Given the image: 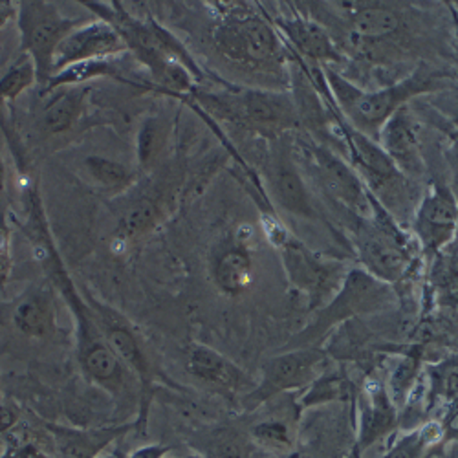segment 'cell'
<instances>
[{"instance_id": "1", "label": "cell", "mask_w": 458, "mask_h": 458, "mask_svg": "<svg viewBox=\"0 0 458 458\" xmlns=\"http://www.w3.org/2000/svg\"><path fill=\"white\" fill-rule=\"evenodd\" d=\"M28 206V233L31 237L33 248L45 264L50 283L59 290L75 319V339H78L75 351H78V361L83 374L92 384L105 389L114 398L122 402H127L129 398H138L140 402V387L136 379L108 347V343L83 295V290L75 286L72 276L66 270V266L52 241L45 208L39 195H37V191L30 193Z\"/></svg>"}, {"instance_id": "2", "label": "cell", "mask_w": 458, "mask_h": 458, "mask_svg": "<svg viewBox=\"0 0 458 458\" xmlns=\"http://www.w3.org/2000/svg\"><path fill=\"white\" fill-rule=\"evenodd\" d=\"M85 6L118 30L127 50L150 72L162 90L169 94H189L195 90V81L202 80L199 64L185 52L176 37L157 21L132 17L122 3H114L112 6L87 3Z\"/></svg>"}, {"instance_id": "3", "label": "cell", "mask_w": 458, "mask_h": 458, "mask_svg": "<svg viewBox=\"0 0 458 458\" xmlns=\"http://www.w3.org/2000/svg\"><path fill=\"white\" fill-rule=\"evenodd\" d=\"M325 78L343 114L351 120L352 129L360 131L370 140L374 136H379L381 127H384L400 108H403V105L411 98L429 92L437 87L438 81V75L435 73L416 72L398 85L376 92H365L349 83L345 78H341L339 73H335L330 68L325 70Z\"/></svg>"}, {"instance_id": "4", "label": "cell", "mask_w": 458, "mask_h": 458, "mask_svg": "<svg viewBox=\"0 0 458 458\" xmlns=\"http://www.w3.org/2000/svg\"><path fill=\"white\" fill-rule=\"evenodd\" d=\"M199 99L216 118L264 138H279L301 123L295 101L283 92L244 89L204 94Z\"/></svg>"}, {"instance_id": "5", "label": "cell", "mask_w": 458, "mask_h": 458, "mask_svg": "<svg viewBox=\"0 0 458 458\" xmlns=\"http://www.w3.org/2000/svg\"><path fill=\"white\" fill-rule=\"evenodd\" d=\"M394 302L391 284L381 283L361 268L349 270L335 295L318 312L314 323L299 332L290 349L318 347V343L339 323H347L363 314L384 312Z\"/></svg>"}, {"instance_id": "6", "label": "cell", "mask_w": 458, "mask_h": 458, "mask_svg": "<svg viewBox=\"0 0 458 458\" xmlns=\"http://www.w3.org/2000/svg\"><path fill=\"white\" fill-rule=\"evenodd\" d=\"M83 295L108 343V347L132 374L140 387V409L134 428L138 431H143L147 428L152 389H155V386H152L155 384V369H152L145 341L138 328L131 323V319L125 318L118 309H114L112 304L98 299L89 290L83 292Z\"/></svg>"}, {"instance_id": "7", "label": "cell", "mask_w": 458, "mask_h": 458, "mask_svg": "<svg viewBox=\"0 0 458 458\" xmlns=\"http://www.w3.org/2000/svg\"><path fill=\"white\" fill-rule=\"evenodd\" d=\"M216 52L232 64L253 72H276L284 63L283 43L276 30L260 17L224 19L213 33Z\"/></svg>"}, {"instance_id": "8", "label": "cell", "mask_w": 458, "mask_h": 458, "mask_svg": "<svg viewBox=\"0 0 458 458\" xmlns=\"http://www.w3.org/2000/svg\"><path fill=\"white\" fill-rule=\"evenodd\" d=\"M85 21L64 17L50 3H19L17 24L21 31V48L33 61L37 83L47 85L52 80L54 54L66 37Z\"/></svg>"}, {"instance_id": "9", "label": "cell", "mask_w": 458, "mask_h": 458, "mask_svg": "<svg viewBox=\"0 0 458 458\" xmlns=\"http://www.w3.org/2000/svg\"><path fill=\"white\" fill-rule=\"evenodd\" d=\"M354 242L365 272L372 277L387 284L403 279L411 266V253L398 229L384 216L360 218Z\"/></svg>"}, {"instance_id": "10", "label": "cell", "mask_w": 458, "mask_h": 458, "mask_svg": "<svg viewBox=\"0 0 458 458\" xmlns=\"http://www.w3.org/2000/svg\"><path fill=\"white\" fill-rule=\"evenodd\" d=\"M325 365L327 354L318 347L290 349L274 356L262 365L260 384L242 396V403L248 411H253L281 393L312 386L325 372Z\"/></svg>"}, {"instance_id": "11", "label": "cell", "mask_w": 458, "mask_h": 458, "mask_svg": "<svg viewBox=\"0 0 458 458\" xmlns=\"http://www.w3.org/2000/svg\"><path fill=\"white\" fill-rule=\"evenodd\" d=\"M281 257L290 283L309 295L310 309L325 307L349 274L341 262L310 251L292 237L281 246Z\"/></svg>"}, {"instance_id": "12", "label": "cell", "mask_w": 458, "mask_h": 458, "mask_svg": "<svg viewBox=\"0 0 458 458\" xmlns=\"http://www.w3.org/2000/svg\"><path fill=\"white\" fill-rule=\"evenodd\" d=\"M345 134L351 141L356 169L367 182L369 191H372L391 211L405 209L411 195L407 176L394 165L387 152L369 136L352 127H349Z\"/></svg>"}, {"instance_id": "13", "label": "cell", "mask_w": 458, "mask_h": 458, "mask_svg": "<svg viewBox=\"0 0 458 458\" xmlns=\"http://www.w3.org/2000/svg\"><path fill=\"white\" fill-rule=\"evenodd\" d=\"M123 52H127V45L123 41V37L112 24L101 19L83 22L80 28H75L55 50L52 63V78L64 68L78 63L116 57Z\"/></svg>"}, {"instance_id": "14", "label": "cell", "mask_w": 458, "mask_h": 458, "mask_svg": "<svg viewBox=\"0 0 458 458\" xmlns=\"http://www.w3.org/2000/svg\"><path fill=\"white\" fill-rule=\"evenodd\" d=\"M307 152L314 158L318 178L327 193L358 218H370L374 206L356 171L323 145H309Z\"/></svg>"}, {"instance_id": "15", "label": "cell", "mask_w": 458, "mask_h": 458, "mask_svg": "<svg viewBox=\"0 0 458 458\" xmlns=\"http://www.w3.org/2000/svg\"><path fill=\"white\" fill-rule=\"evenodd\" d=\"M456 229L458 202L449 187L435 185L414 215L412 232L426 251L440 253L454 242Z\"/></svg>"}, {"instance_id": "16", "label": "cell", "mask_w": 458, "mask_h": 458, "mask_svg": "<svg viewBox=\"0 0 458 458\" xmlns=\"http://www.w3.org/2000/svg\"><path fill=\"white\" fill-rule=\"evenodd\" d=\"M185 370L200 384L224 396H246L253 389L250 376L239 365L202 343L189 345Z\"/></svg>"}, {"instance_id": "17", "label": "cell", "mask_w": 458, "mask_h": 458, "mask_svg": "<svg viewBox=\"0 0 458 458\" xmlns=\"http://www.w3.org/2000/svg\"><path fill=\"white\" fill-rule=\"evenodd\" d=\"M268 178L272 193L284 211L297 216H316L307 185H304L292 152L284 143L274 150Z\"/></svg>"}, {"instance_id": "18", "label": "cell", "mask_w": 458, "mask_h": 458, "mask_svg": "<svg viewBox=\"0 0 458 458\" xmlns=\"http://www.w3.org/2000/svg\"><path fill=\"white\" fill-rule=\"evenodd\" d=\"M379 140L381 148L387 152V157L405 176L420 178L424 174L426 167L422 160V150H420L416 127L405 106L400 108L394 116L381 127Z\"/></svg>"}, {"instance_id": "19", "label": "cell", "mask_w": 458, "mask_h": 458, "mask_svg": "<svg viewBox=\"0 0 458 458\" xmlns=\"http://www.w3.org/2000/svg\"><path fill=\"white\" fill-rule=\"evenodd\" d=\"M134 426H114L99 429H75L48 426L57 447V458H98L112 442L122 438Z\"/></svg>"}, {"instance_id": "20", "label": "cell", "mask_w": 458, "mask_h": 458, "mask_svg": "<svg viewBox=\"0 0 458 458\" xmlns=\"http://www.w3.org/2000/svg\"><path fill=\"white\" fill-rule=\"evenodd\" d=\"M361 424H360V449L374 445L387 437L398 426V411L391 394L377 384H369L361 396Z\"/></svg>"}, {"instance_id": "21", "label": "cell", "mask_w": 458, "mask_h": 458, "mask_svg": "<svg viewBox=\"0 0 458 458\" xmlns=\"http://www.w3.org/2000/svg\"><path fill=\"white\" fill-rule=\"evenodd\" d=\"M15 328L31 339H47L55 332L54 299L48 286H33L13 309Z\"/></svg>"}, {"instance_id": "22", "label": "cell", "mask_w": 458, "mask_h": 458, "mask_svg": "<svg viewBox=\"0 0 458 458\" xmlns=\"http://www.w3.org/2000/svg\"><path fill=\"white\" fill-rule=\"evenodd\" d=\"M277 24L290 45L307 59L314 63H332L341 59V54L337 52L332 37L319 24L299 17L284 19Z\"/></svg>"}, {"instance_id": "23", "label": "cell", "mask_w": 458, "mask_h": 458, "mask_svg": "<svg viewBox=\"0 0 458 458\" xmlns=\"http://www.w3.org/2000/svg\"><path fill=\"white\" fill-rule=\"evenodd\" d=\"M213 277L227 295H241L253 281V259L242 244L225 246L215 259Z\"/></svg>"}, {"instance_id": "24", "label": "cell", "mask_w": 458, "mask_h": 458, "mask_svg": "<svg viewBox=\"0 0 458 458\" xmlns=\"http://www.w3.org/2000/svg\"><path fill=\"white\" fill-rule=\"evenodd\" d=\"M87 87H64L47 103L41 123L48 134H63L80 122L87 106Z\"/></svg>"}, {"instance_id": "25", "label": "cell", "mask_w": 458, "mask_h": 458, "mask_svg": "<svg viewBox=\"0 0 458 458\" xmlns=\"http://www.w3.org/2000/svg\"><path fill=\"white\" fill-rule=\"evenodd\" d=\"M351 33L363 41H381L394 35L402 26V15L384 4L360 6L349 19Z\"/></svg>"}, {"instance_id": "26", "label": "cell", "mask_w": 458, "mask_h": 458, "mask_svg": "<svg viewBox=\"0 0 458 458\" xmlns=\"http://www.w3.org/2000/svg\"><path fill=\"white\" fill-rule=\"evenodd\" d=\"M428 402L458 412V356H451L428 370Z\"/></svg>"}, {"instance_id": "27", "label": "cell", "mask_w": 458, "mask_h": 458, "mask_svg": "<svg viewBox=\"0 0 458 458\" xmlns=\"http://www.w3.org/2000/svg\"><path fill=\"white\" fill-rule=\"evenodd\" d=\"M96 78H118L122 80L118 64L114 63V57L108 59H96V61H85L73 66L64 68L63 72L55 73L50 80L47 90H59L64 87H81L85 81L96 80Z\"/></svg>"}, {"instance_id": "28", "label": "cell", "mask_w": 458, "mask_h": 458, "mask_svg": "<svg viewBox=\"0 0 458 458\" xmlns=\"http://www.w3.org/2000/svg\"><path fill=\"white\" fill-rule=\"evenodd\" d=\"M160 215H162V209L155 199L143 197L134 200L120 218L118 237L123 241L140 239L158 224Z\"/></svg>"}, {"instance_id": "29", "label": "cell", "mask_w": 458, "mask_h": 458, "mask_svg": "<svg viewBox=\"0 0 458 458\" xmlns=\"http://www.w3.org/2000/svg\"><path fill=\"white\" fill-rule=\"evenodd\" d=\"M202 451L209 458H259V445L251 437L232 429H220L209 435L202 444Z\"/></svg>"}, {"instance_id": "30", "label": "cell", "mask_w": 458, "mask_h": 458, "mask_svg": "<svg viewBox=\"0 0 458 458\" xmlns=\"http://www.w3.org/2000/svg\"><path fill=\"white\" fill-rule=\"evenodd\" d=\"M444 440V426L440 422H428L418 431L400 438L384 458H424V454Z\"/></svg>"}, {"instance_id": "31", "label": "cell", "mask_w": 458, "mask_h": 458, "mask_svg": "<svg viewBox=\"0 0 458 458\" xmlns=\"http://www.w3.org/2000/svg\"><path fill=\"white\" fill-rule=\"evenodd\" d=\"M85 164L94 182L112 195L123 193V191H127L134 183V173L120 162H114L103 157H89Z\"/></svg>"}, {"instance_id": "32", "label": "cell", "mask_w": 458, "mask_h": 458, "mask_svg": "<svg viewBox=\"0 0 458 458\" xmlns=\"http://www.w3.org/2000/svg\"><path fill=\"white\" fill-rule=\"evenodd\" d=\"M165 129L162 120L148 118L141 123L138 132V160L143 169H150L160 158L165 145Z\"/></svg>"}, {"instance_id": "33", "label": "cell", "mask_w": 458, "mask_h": 458, "mask_svg": "<svg viewBox=\"0 0 458 458\" xmlns=\"http://www.w3.org/2000/svg\"><path fill=\"white\" fill-rule=\"evenodd\" d=\"M33 83H37V70L33 61L24 55L0 80V101H17Z\"/></svg>"}, {"instance_id": "34", "label": "cell", "mask_w": 458, "mask_h": 458, "mask_svg": "<svg viewBox=\"0 0 458 458\" xmlns=\"http://www.w3.org/2000/svg\"><path fill=\"white\" fill-rule=\"evenodd\" d=\"M251 440L268 451L276 453H288L293 447V437L286 424L279 422V420H266V422L257 424L251 428Z\"/></svg>"}, {"instance_id": "35", "label": "cell", "mask_w": 458, "mask_h": 458, "mask_svg": "<svg viewBox=\"0 0 458 458\" xmlns=\"http://www.w3.org/2000/svg\"><path fill=\"white\" fill-rule=\"evenodd\" d=\"M349 396V381L341 374L323 372L316 381L312 391L304 396V405H316L321 402L343 400Z\"/></svg>"}, {"instance_id": "36", "label": "cell", "mask_w": 458, "mask_h": 458, "mask_svg": "<svg viewBox=\"0 0 458 458\" xmlns=\"http://www.w3.org/2000/svg\"><path fill=\"white\" fill-rule=\"evenodd\" d=\"M433 279L442 288L458 292V251L456 253H445L437 260Z\"/></svg>"}, {"instance_id": "37", "label": "cell", "mask_w": 458, "mask_h": 458, "mask_svg": "<svg viewBox=\"0 0 458 458\" xmlns=\"http://www.w3.org/2000/svg\"><path fill=\"white\" fill-rule=\"evenodd\" d=\"M416 369H418V363L412 358H407L398 365V369L391 377V389L394 396H403L407 391H411L416 379Z\"/></svg>"}, {"instance_id": "38", "label": "cell", "mask_w": 458, "mask_h": 458, "mask_svg": "<svg viewBox=\"0 0 458 458\" xmlns=\"http://www.w3.org/2000/svg\"><path fill=\"white\" fill-rule=\"evenodd\" d=\"M12 266H13V257H12L10 229L4 218H0V286L6 284L12 274Z\"/></svg>"}, {"instance_id": "39", "label": "cell", "mask_w": 458, "mask_h": 458, "mask_svg": "<svg viewBox=\"0 0 458 458\" xmlns=\"http://www.w3.org/2000/svg\"><path fill=\"white\" fill-rule=\"evenodd\" d=\"M0 458H52V456L45 454L39 447H35L33 444H19V445L8 447V451Z\"/></svg>"}, {"instance_id": "40", "label": "cell", "mask_w": 458, "mask_h": 458, "mask_svg": "<svg viewBox=\"0 0 458 458\" xmlns=\"http://www.w3.org/2000/svg\"><path fill=\"white\" fill-rule=\"evenodd\" d=\"M17 424V412L6 405H0V433L10 431Z\"/></svg>"}, {"instance_id": "41", "label": "cell", "mask_w": 458, "mask_h": 458, "mask_svg": "<svg viewBox=\"0 0 458 458\" xmlns=\"http://www.w3.org/2000/svg\"><path fill=\"white\" fill-rule=\"evenodd\" d=\"M167 447L164 445H148V447H141L136 453H132V456L129 458H165L167 454Z\"/></svg>"}, {"instance_id": "42", "label": "cell", "mask_w": 458, "mask_h": 458, "mask_svg": "<svg viewBox=\"0 0 458 458\" xmlns=\"http://www.w3.org/2000/svg\"><path fill=\"white\" fill-rule=\"evenodd\" d=\"M449 189H451L453 197H454L456 202H458V162H456V165L453 167V187H449Z\"/></svg>"}, {"instance_id": "43", "label": "cell", "mask_w": 458, "mask_h": 458, "mask_svg": "<svg viewBox=\"0 0 458 458\" xmlns=\"http://www.w3.org/2000/svg\"><path fill=\"white\" fill-rule=\"evenodd\" d=\"M4 180H6V167H4L3 157H0V191L4 189Z\"/></svg>"}, {"instance_id": "44", "label": "cell", "mask_w": 458, "mask_h": 458, "mask_svg": "<svg viewBox=\"0 0 458 458\" xmlns=\"http://www.w3.org/2000/svg\"><path fill=\"white\" fill-rule=\"evenodd\" d=\"M290 458H318V456L312 453H307V451H301V453H293Z\"/></svg>"}, {"instance_id": "45", "label": "cell", "mask_w": 458, "mask_h": 458, "mask_svg": "<svg viewBox=\"0 0 458 458\" xmlns=\"http://www.w3.org/2000/svg\"><path fill=\"white\" fill-rule=\"evenodd\" d=\"M454 241H456V242H458V229H456V237H454Z\"/></svg>"}, {"instance_id": "46", "label": "cell", "mask_w": 458, "mask_h": 458, "mask_svg": "<svg viewBox=\"0 0 458 458\" xmlns=\"http://www.w3.org/2000/svg\"><path fill=\"white\" fill-rule=\"evenodd\" d=\"M183 458H193V456H183Z\"/></svg>"}]
</instances>
